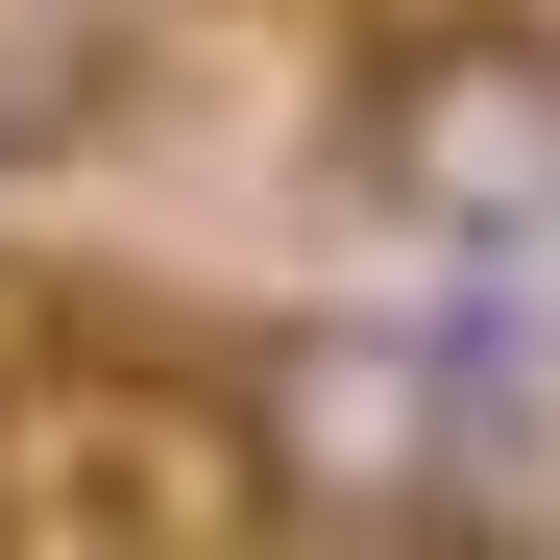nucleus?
<instances>
[{
  "label": "nucleus",
  "mask_w": 560,
  "mask_h": 560,
  "mask_svg": "<svg viewBox=\"0 0 560 560\" xmlns=\"http://www.w3.org/2000/svg\"><path fill=\"white\" fill-rule=\"evenodd\" d=\"M220 439H244V512L268 536H415V560L439 536H512L439 317H244L220 341Z\"/></svg>",
  "instance_id": "nucleus-1"
},
{
  "label": "nucleus",
  "mask_w": 560,
  "mask_h": 560,
  "mask_svg": "<svg viewBox=\"0 0 560 560\" xmlns=\"http://www.w3.org/2000/svg\"><path fill=\"white\" fill-rule=\"evenodd\" d=\"M341 196L415 220L439 268H536V220H560V25L536 0H415V25H365Z\"/></svg>",
  "instance_id": "nucleus-2"
},
{
  "label": "nucleus",
  "mask_w": 560,
  "mask_h": 560,
  "mask_svg": "<svg viewBox=\"0 0 560 560\" xmlns=\"http://www.w3.org/2000/svg\"><path fill=\"white\" fill-rule=\"evenodd\" d=\"M122 122V73H98V25H0V171H73Z\"/></svg>",
  "instance_id": "nucleus-3"
},
{
  "label": "nucleus",
  "mask_w": 560,
  "mask_h": 560,
  "mask_svg": "<svg viewBox=\"0 0 560 560\" xmlns=\"http://www.w3.org/2000/svg\"><path fill=\"white\" fill-rule=\"evenodd\" d=\"M49 25H98V49H147V25H220V0H49Z\"/></svg>",
  "instance_id": "nucleus-4"
},
{
  "label": "nucleus",
  "mask_w": 560,
  "mask_h": 560,
  "mask_svg": "<svg viewBox=\"0 0 560 560\" xmlns=\"http://www.w3.org/2000/svg\"><path fill=\"white\" fill-rule=\"evenodd\" d=\"M536 244H560V220H536ZM536 293H560V268H536Z\"/></svg>",
  "instance_id": "nucleus-5"
}]
</instances>
